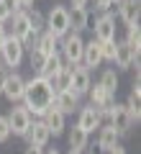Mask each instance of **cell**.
<instances>
[{
    "mask_svg": "<svg viewBox=\"0 0 141 154\" xmlns=\"http://www.w3.org/2000/svg\"><path fill=\"white\" fill-rule=\"evenodd\" d=\"M54 105V88L49 80L33 75L31 80H26V90H23V108L31 116L41 118L46 110Z\"/></svg>",
    "mask_w": 141,
    "mask_h": 154,
    "instance_id": "cell-1",
    "label": "cell"
},
{
    "mask_svg": "<svg viewBox=\"0 0 141 154\" xmlns=\"http://www.w3.org/2000/svg\"><path fill=\"white\" fill-rule=\"evenodd\" d=\"M44 18H46L44 31L54 33L57 38H64L67 33L72 31V28H69V8H64V5H51V11L46 13Z\"/></svg>",
    "mask_w": 141,
    "mask_h": 154,
    "instance_id": "cell-2",
    "label": "cell"
},
{
    "mask_svg": "<svg viewBox=\"0 0 141 154\" xmlns=\"http://www.w3.org/2000/svg\"><path fill=\"white\" fill-rule=\"evenodd\" d=\"M62 44V59H64L67 67H77L82 64V51H85V41H82L80 33L69 31L64 38H59Z\"/></svg>",
    "mask_w": 141,
    "mask_h": 154,
    "instance_id": "cell-3",
    "label": "cell"
},
{
    "mask_svg": "<svg viewBox=\"0 0 141 154\" xmlns=\"http://www.w3.org/2000/svg\"><path fill=\"white\" fill-rule=\"evenodd\" d=\"M5 118H8V126H11V136H26V131L31 128V121H33V116L23 105L11 108V113Z\"/></svg>",
    "mask_w": 141,
    "mask_h": 154,
    "instance_id": "cell-4",
    "label": "cell"
},
{
    "mask_svg": "<svg viewBox=\"0 0 141 154\" xmlns=\"http://www.w3.org/2000/svg\"><path fill=\"white\" fill-rule=\"evenodd\" d=\"M23 46H21V41L18 38H13V36H8V41L3 44V49H0V59H3V64H5V69H11V67H18L23 62Z\"/></svg>",
    "mask_w": 141,
    "mask_h": 154,
    "instance_id": "cell-5",
    "label": "cell"
},
{
    "mask_svg": "<svg viewBox=\"0 0 141 154\" xmlns=\"http://www.w3.org/2000/svg\"><path fill=\"white\" fill-rule=\"evenodd\" d=\"M95 31V41H115V16L103 13V16L95 18V26H90Z\"/></svg>",
    "mask_w": 141,
    "mask_h": 154,
    "instance_id": "cell-6",
    "label": "cell"
},
{
    "mask_svg": "<svg viewBox=\"0 0 141 154\" xmlns=\"http://www.w3.org/2000/svg\"><path fill=\"white\" fill-rule=\"evenodd\" d=\"M108 121H110L108 126H113L115 131H118V136H128L131 128H133L128 113H126V105H121V103L113 105V110H110V116H108Z\"/></svg>",
    "mask_w": 141,
    "mask_h": 154,
    "instance_id": "cell-7",
    "label": "cell"
},
{
    "mask_svg": "<svg viewBox=\"0 0 141 154\" xmlns=\"http://www.w3.org/2000/svg\"><path fill=\"white\" fill-rule=\"evenodd\" d=\"M23 90H26V80H23L18 72H8L3 95H5L11 103H21V100H23Z\"/></svg>",
    "mask_w": 141,
    "mask_h": 154,
    "instance_id": "cell-8",
    "label": "cell"
},
{
    "mask_svg": "<svg viewBox=\"0 0 141 154\" xmlns=\"http://www.w3.org/2000/svg\"><path fill=\"white\" fill-rule=\"evenodd\" d=\"M90 85H92V80H90V69H85L82 64L72 67V77H69V90H72V93L82 98V95H87Z\"/></svg>",
    "mask_w": 141,
    "mask_h": 154,
    "instance_id": "cell-9",
    "label": "cell"
},
{
    "mask_svg": "<svg viewBox=\"0 0 141 154\" xmlns=\"http://www.w3.org/2000/svg\"><path fill=\"white\" fill-rule=\"evenodd\" d=\"M54 108L62 116L75 113V110H80V95H75L72 90H59V93H54Z\"/></svg>",
    "mask_w": 141,
    "mask_h": 154,
    "instance_id": "cell-10",
    "label": "cell"
},
{
    "mask_svg": "<svg viewBox=\"0 0 141 154\" xmlns=\"http://www.w3.org/2000/svg\"><path fill=\"white\" fill-rule=\"evenodd\" d=\"M28 141V146H38V149H44L46 144H49V139H51V134H49V128L44 126V121H31V128L26 131V136H23Z\"/></svg>",
    "mask_w": 141,
    "mask_h": 154,
    "instance_id": "cell-11",
    "label": "cell"
},
{
    "mask_svg": "<svg viewBox=\"0 0 141 154\" xmlns=\"http://www.w3.org/2000/svg\"><path fill=\"white\" fill-rule=\"evenodd\" d=\"M113 64L118 69H131L136 64V72H139V57L123 44V41H115V54H113Z\"/></svg>",
    "mask_w": 141,
    "mask_h": 154,
    "instance_id": "cell-12",
    "label": "cell"
},
{
    "mask_svg": "<svg viewBox=\"0 0 141 154\" xmlns=\"http://www.w3.org/2000/svg\"><path fill=\"white\" fill-rule=\"evenodd\" d=\"M77 126H80L82 131L90 136L95 128L103 126V118L98 116V110L92 108V105H87V108H80V116H77Z\"/></svg>",
    "mask_w": 141,
    "mask_h": 154,
    "instance_id": "cell-13",
    "label": "cell"
},
{
    "mask_svg": "<svg viewBox=\"0 0 141 154\" xmlns=\"http://www.w3.org/2000/svg\"><path fill=\"white\" fill-rule=\"evenodd\" d=\"M41 121H44V126L49 128L51 136H62V134H64V128H67V116H62L54 105H51V108L41 116Z\"/></svg>",
    "mask_w": 141,
    "mask_h": 154,
    "instance_id": "cell-14",
    "label": "cell"
},
{
    "mask_svg": "<svg viewBox=\"0 0 141 154\" xmlns=\"http://www.w3.org/2000/svg\"><path fill=\"white\" fill-rule=\"evenodd\" d=\"M118 16L126 26H136L141 16V3L139 0H121L118 3Z\"/></svg>",
    "mask_w": 141,
    "mask_h": 154,
    "instance_id": "cell-15",
    "label": "cell"
},
{
    "mask_svg": "<svg viewBox=\"0 0 141 154\" xmlns=\"http://www.w3.org/2000/svg\"><path fill=\"white\" fill-rule=\"evenodd\" d=\"M62 67H64V59H62L59 51H57V54H49V57H44V64H41V69H38V75H36V77H44V80H54V77L62 72Z\"/></svg>",
    "mask_w": 141,
    "mask_h": 154,
    "instance_id": "cell-16",
    "label": "cell"
},
{
    "mask_svg": "<svg viewBox=\"0 0 141 154\" xmlns=\"http://www.w3.org/2000/svg\"><path fill=\"white\" fill-rule=\"evenodd\" d=\"M103 64V54H100V44L92 38L85 44V51H82V67L85 69H95V67Z\"/></svg>",
    "mask_w": 141,
    "mask_h": 154,
    "instance_id": "cell-17",
    "label": "cell"
},
{
    "mask_svg": "<svg viewBox=\"0 0 141 154\" xmlns=\"http://www.w3.org/2000/svg\"><path fill=\"white\" fill-rule=\"evenodd\" d=\"M69 28L75 33H82L90 28V11L87 8H69Z\"/></svg>",
    "mask_w": 141,
    "mask_h": 154,
    "instance_id": "cell-18",
    "label": "cell"
},
{
    "mask_svg": "<svg viewBox=\"0 0 141 154\" xmlns=\"http://www.w3.org/2000/svg\"><path fill=\"white\" fill-rule=\"evenodd\" d=\"M115 144H121L118 131H115L113 126H100V131H98V149H103V152H110Z\"/></svg>",
    "mask_w": 141,
    "mask_h": 154,
    "instance_id": "cell-19",
    "label": "cell"
},
{
    "mask_svg": "<svg viewBox=\"0 0 141 154\" xmlns=\"http://www.w3.org/2000/svg\"><path fill=\"white\" fill-rule=\"evenodd\" d=\"M57 46H59V38H57L54 33H49V31H41V33H38V46H36L38 54H44V57L57 54Z\"/></svg>",
    "mask_w": 141,
    "mask_h": 154,
    "instance_id": "cell-20",
    "label": "cell"
},
{
    "mask_svg": "<svg viewBox=\"0 0 141 154\" xmlns=\"http://www.w3.org/2000/svg\"><path fill=\"white\" fill-rule=\"evenodd\" d=\"M11 23H13V28H11V33H8V36L18 38V41H21V38L26 36L28 31H31V26H28V18H26V11H18L16 16L11 18Z\"/></svg>",
    "mask_w": 141,
    "mask_h": 154,
    "instance_id": "cell-21",
    "label": "cell"
},
{
    "mask_svg": "<svg viewBox=\"0 0 141 154\" xmlns=\"http://www.w3.org/2000/svg\"><path fill=\"white\" fill-rule=\"evenodd\" d=\"M87 98H90V105H92V108H100V105H108V103H113V100H115L113 95H108L98 82L90 85V90H87Z\"/></svg>",
    "mask_w": 141,
    "mask_h": 154,
    "instance_id": "cell-22",
    "label": "cell"
},
{
    "mask_svg": "<svg viewBox=\"0 0 141 154\" xmlns=\"http://www.w3.org/2000/svg\"><path fill=\"white\" fill-rule=\"evenodd\" d=\"M98 85L108 95H113V98H115V93H118V75H115V69H105L103 75H100V82Z\"/></svg>",
    "mask_w": 141,
    "mask_h": 154,
    "instance_id": "cell-23",
    "label": "cell"
},
{
    "mask_svg": "<svg viewBox=\"0 0 141 154\" xmlns=\"http://www.w3.org/2000/svg\"><path fill=\"white\" fill-rule=\"evenodd\" d=\"M67 139H69L72 152H82V149L87 146V134L82 131L80 126H72V128H69V134H67Z\"/></svg>",
    "mask_w": 141,
    "mask_h": 154,
    "instance_id": "cell-24",
    "label": "cell"
},
{
    "mask_svg": "<svg viewBox=\"0 0 141 154\" xmlns=\"http://www.w3.org/2000/svg\"><path fill=\"white\" fill-rule=\"evenodd\" d=\"M123 44L139 57V51H141V28H139V23H136V26H128V33H126V41H123Z\"/></svg>",
    "mask_w": 141,
    "mask_h": 154,
    "instance_id": "cell-25",
    "label": "cell"
},
{
    "mask_svg": "<svg viewBox=\"0 0 141 154\" xmlns=\"http://www.w3.org/2000/svg\"><path fill=\"white\" fill-rule=\"evenodd\" d=\"M69 77H72V67H62V72L54 77V80H49L51 88H54V93H59V90H69Z\"/></svg>",
    "mask_w": 141,
    "mask_h": 154,
    "instance_id": "cell-26",
    "label": "cell"
},
{
    "mask_svg": "<svg viewBox=\"0 0 141 154\" xmlns=\"http://www.w3.org/2000/svg\"><path fill=\"white\" fill-rule=\"evenodd\" d=\"M26 18H28V26H31V31H36V33L44 31V26H46V18H44L41 11H36V8H28V11H26Z\"/></svg>",
    "mask_w": 141,
    "mask_h": 154,
    "instance_id": "cell-27",
    "label": "cell"
},
{
    "mask_svg": "<svg viewBox=\"0 0 141 154\" xmlns=\"http://www.w3.org/2000/svg\"><path fill=\"white\" fill-rule=\"evenodd\" d=\"M98 44H100V41H98ZM100 54H103V62H113L115 41H103V44H100Z\"/></svg>",
    "mask_w": 141,
    "mask_h": 154,
    "instance_id": "cell-28",
    "label": "cell"
},
{
    "mask_svg": "<svg viewBox=\"0 0 141 154\" xmlns=\"http://www.w3.org/2000/svg\"><path fill=\"white\" fill-rule=\"evenodd\" d=\"M11 139V126H8V118L0 116V144H5Z\"/></svg>",
    "mask_w": 141,
    "mask_h": 154,
    "instance_id": "cell-29",
    "label": "cell"
},
{
    "mask_svg": "<svg viewBox=\"0 0 141 154\" xmlns=\"http://www.w3.org/2000/svg\"><path fill=\"white\" fill-rule=\"evenodd\" d=\"M90 3H92V8H95V13H100V16L110 11V0H90Z\"/></svg>",
    "mask_w": 141,
    "mask_h": 154,
    "instance_id": "cell-30",
    "label": "cell"
},
{
    "mask_svg": "<svg viewBox=\"0 0 141 154\" xmlns=\"http://www.w3.org/2000/svg\"><path fill=\"white\" fill-rule=\"evenodd\" d=\"M44 64V54H38V51H31V69L38 75V69H41Z\"/></svg>",
    "mask_w": 141,
    "mask_h": 154,
    "instance_id": "cell-31",
    "label": "cell"
},
{
    "mask_svg": "<svg viewBox=\"0 0 141 154\" xmlns=\"http://www.w3.org/2000/svg\"><path fill=\"white\" fill-rule=\"evenodd\" d=\"M5 41H8V28H5V23H0V49H3Z\"/></svg>",
    "mask_w": 141,
    "mask_h": 154,
    "instance_id": "cell-32",
    "label": "cell"
},
{
    "mask_svg": "<svg viewBox=\"0 0 141 154\" xmlns=\"http://www.w3.org/2000/svg\"><path fill=\"white\" fill-rule=\"evenodd\" d=\"M11 69H0V95H3V88H5V77Z\"/></svg>",
    "mask_w": 141,
    "mask_h": 154,
    "instance_id": "cell-33",
    "label": "cell"
},
{
    "mask_svg": "<svg viewBox=\"0 0 141 154\" xmlns=\"http://www.w3.org/2000/svg\"><path fill=\"white\" fill-rule=\"evenodd\" d=\"M23 154H44V149H38V146H26V149H23Z\"/></svg>",
    "mask_w": 141,
    "mask_h": 154,
    "instance_id": "cell-34",
    "label": "cell"
},
{
    "mask_svg": "<svg viewBox=\"0 0 141 154\" xmlns=\"http://www.w3.org/2000/svg\"><path fill=\"white\" fill-rule=\"evenodd\" d=\"M108 154H128V152H126V146H121V144H115V146L110 149Z\"/></svg>",
    "mask_w": 141,
    "mask_h": 154,
    "instance_id": "cell-35",
    "label": "cell"
},
{
    "mask_svg": "<svg viewBox=\"0 0 141 154\" xmlns=\"http://www.w3.org/2000/svg\"><path fill=\"white\" fill-rule=\"evenodd\" d=\"M18 5H21V11H28V8H33V0H18Z\"/></svg>",
    "mask_w": 141,
    "mask_h": 154,
    "instance_id": "cell-36",
    "label": "cell"
},
{
    "mask_svg": "<svg viewBox=\"0 0 141 154\" xmlns=\"http://www.w3.org/2000/svg\"><path fill=\"white\" fill-rule=\"evenodd\" d=\"M69 3H72V8H87L90 0H69Z\"/></svg>",
    "mask_w": 141,
    "mask_h": 154,
    "instance_id": "cell-37",
    "label": "cell"
},
{
    "mask_svg": "<svg viewBox=\"0 0 141 154\" xmlns=\"http://www.w3.org/2000/svg\"><path fill=\"white\" fill-rule=\"evenodd\" d=\"M44 154H59V149H44Z\"/></svg>",
    "mask_w": 141,
    "mask_h": 154,
    "instance_id": "cell-38",
    "label": "cell"
},
{
    "mask_svg": "<svg viewBox=\"0 0 141 154\" xmlns=\"http://www.w3.org/2000/svg\"><path fill=\"white\" fill-rule=\"evenodd\" d=\"M0 69H5V64H3V59H0Z\"/></svg>",
    "mask_w": 141,
    "mask_h": 154,
    "instance_id": "cell-39",
    "label": "cell"
},
{
    "mask_svg": "<svg viewBox=\"0 0 141 154\" xmlns=\"http://www.w3.org/2000/svg\"><path fill=\"white\" fill-rule=\"evenodd\" d=\"M113 3H121V0H110V5H113Z\"/></svg>",
    "mask_w": 141,
    "mask_h": 154,
    "instance_id": "cell-40",
    "label": "cell"
},
{
    "mask_svg": "<svg viewBox=\"0 0 141 154\" xmlns=\"http://www.w3.org/2000/svg\"><path fill=\"white\" fill-rule=\"evenodd\" d=\"M69 154H82V152H69Z\"/></svg>",
    "mask_w": 141,
    "mask_h": 154,
    "instance_id": "cell-41",
    "label": "cell"
}]
</instances>
